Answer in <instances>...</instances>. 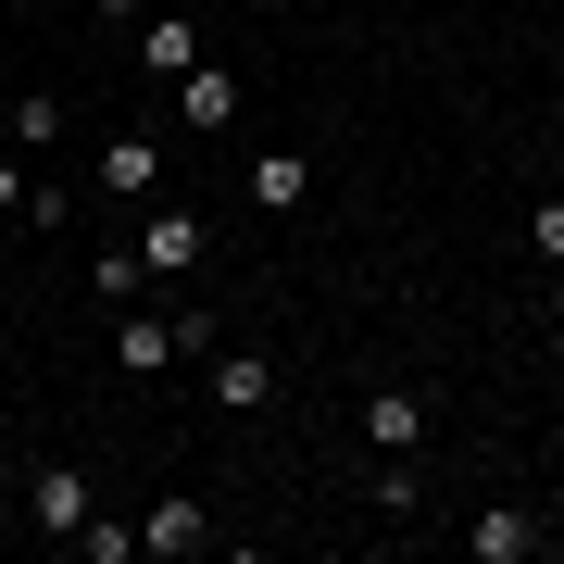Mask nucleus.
Segmentation results:
<instances>
[{"label":"nucleus","mask_w":564,"mask_h":564,"mask_svg":"<svg viewBox=\"0 0 564 564\" xmlns=\"http://www.w3.org/2000/svg\"><path fill=\"white\" fill-rule=\"evenodd\" d=\"M364 440H377V452H414L426 440V402H414V389H377V402H364Z\"/></svg>","instance_id":"0eeeda50"},{"label":"nucleus","mask_w":564,"mask_h":564,"mask_svg":"<svg viewBox=\"0 0 564 564\" xmlns=\"http://www.w3.org/2000/svg\"><path fill=\"white\" fill-rule=\"evenodd\" d=\"M139 263H151V276H188V263H202V214H151L139 226Z\"/></svg>","instance_id":"20e7f679"},{"label":"nucleus","mask_w":564,"mask_h":564,"mask_svg":"<svg viewBox=\"0 0 564 564\" xmlns=\"http://www.w3.org/2000/svg\"><path fill=\"white\" fill-rule=\"evenodd\" d=\"M527 251H540V263H564V188H552V202H527Z\"/></svg>","instance_id":"4468645a"},{"label":"nucleus","mask_w":564,"mask_h":564,"mask_svg":"<svg viewBox=\"0 0 564 564\" xmlns=\"http://www.w3.org/2000/svg\"><path fill=\"white\" fill-rule=\"evenodd\" d=\"M377 514H389V527H414V452H389V477H377Z\"/></svg>","instance_id":"ddd939ff"},{"label":"nucleus","mask_w":564,"mask_h":564,"mask_svg":"<svg viewBox=\"0 0 564 564\" xmlns=\"http://www.w3.org/2000/svg\"><path fill=\"white\" fill-rule=\"evenodd\" d=\"M176 113L188 126H226V113H239V76H226V63H188V76H176Z\"/></svg>","instance_id":"423d86ee"},{"label":"nucleus","mask_w":564,"mask_h":564,"mask_svg":"<svg viewBox=\"0 0 564 564\" xmlns=\"http://www.w3.org/2000/svg\"><path fill=\"white\" fill-rule=\"evenodd\" d=\"M88 514H101V489H88V464H39V477H25V527H51V540H76Z\"/></svg>","instance_id":"f257e3e1"},{"label":"nucleus","mask_w":564,"mask_h":564,"mask_svg":"<svg viewBox=\"0 0 564 564\" xmlns=\"http://www.w3.org/2000/svg\"><path fill=\"white\" fill-rule=\"evenodd\" d=\"M263 13H289V0H263Z\"/></svg>","instance_id":"a211bd4d"},{"label":"nucleus","mask_w":564,"mask_h":564,"mask_svg":"<svg viewBox=\"0 0 564 564\" xmlns=\"http://www.w3.org/2000/svg\"><path fill=\"white\" fill-rule=\"evenodd\" d=\"M139 552H202V502H188V489H176V502H151Z\"/></svg>","instance_id":"9b49d317"},{"label":"nucleus","mask_w":564,"mask_h":564,"mask_svg":"<svg viewBox=\"0 0 564 564\" xmlns=\"http://www.w3.org/2000/svg\"><path fill=\"white\" fill-rule=\"evenodd\" d=\"M263 402H276V364H263V351H226L214 364V414H263Z\"/></svg>","instance_id":"7ed1b4c3"},{"label":"nucleus","mask_w":564,"mask_h":564,"mask_svg":"<svg viewBox=\"0 0 564 564\" xmlns=\"http://www.w3.org/2000/svg\"><path fill=\"white\" fill-rule=\"evenodd\" d=\"M0 139H13V151H51V139H63V101H51V88H25V101L0 113Z\"/></svg>","instance_id":"9d476101"},{"label":"nucleus","mask_w":564,"mask_h":564,"mask_svg":"<svg viewBox=\"0 0 564 564\" xmlns=\"http://www.w3.org/2000/svg\"><path fill=\"white\" fill-rule=\"evenodd\" d=\"M188 339H176V326H163V314H139V326H113V364H126V377H163V364H176Z\"/></svg>","instance_id":"6e6552de"},{"label":"nucleus","mask_w":564,"mask_h":564,"mask_svg":"<svg viewBox=\"0 0 564 564\" xmlns=\"http://www.w3.org/2000/svg\"><path fill=\"white\" fill-rule=\"evenodd\" d=\"M101 188H113V202H151V188H163V151L139 139V126H126V139H101Z\"/></svg>","instance_id":"f03ea898"},{"label":"nucleus","mask_w":564,"mask_h":564,"mask_svg":"<svg viewBox=\"0 0 564 564\" xmlns=\"http://www.w3.org/2000/svg\"><path fill=\"white\" fill-rule=\"evenodd\" d=\"M552 377H564V326H552Z\"/></svg>","instance_id":"f3484780"},{"label":"nucleus","mask_w":564,"mask_h":564,"mask_svg":"<svg viewBox=\"0 0 564 564\" xmlns=\"http://www.w3.org/2000/svg\"><path fill=\"white\" fill-rule=\"evenodd\" d=\"M101 13H113V25H139V13H151V0H101Z\"/></svg>","instance_id":"dca6fc26"},{"label":"nucleus","mask_w":564,"mask_h":564,"mask_svg":"<svg viewBox=\"0 0 564 564\" xmlns=\"http://www.w3.org/2000/svg\"><path fill=\"white\" fill-rule=\"evenodd\" d=\"M139 63H151V76H188V63H202V39H188V25H139Z\"/></svg>","instance_id":"f8f14e48"},{"label":"nucleus","mask_w":564,"mask_h":564,"mask_svg":"<svg viewBox=\"0 0 564 564\" xmlns=\"http://www.w3.org/2000/svg\"><path fill=\"white\" fill-rule=\"evenodd\" d=\"M25 188H39V176H25L13 151H0V214H13V226H25Z\"/></svg>","instance_id":"2eb2a0df"},{"label":"nucleus","mask_w":564,"mask_h":564,"mask_svg":"<svg viewBox=\"0 0 564 564\" xmlns=\"http://www.w3.org/2000/svg\"><path fill=\"white\" fill-rule=\"evenodd\" d=\"M464 552H477V564H527V552H540V527H527L514 502H489L477 527H464Z\"/></svg>","instance_id":"39448f33"},{"label":"nucleus","mask_w":564,"mask_h":564,"mask_svg":"<svg viewBox=\"0 0 564 564\" xmlns=\"http://www.w3.org/2000/svg\"><path fill=\"white\" fill-rule=\"evenodd\" d=\"M302 188H314L302 151H263V163H251V202H263V214H302Z\"/></svg>","instance_id":"1a4fd4ad"}]
</instances>
